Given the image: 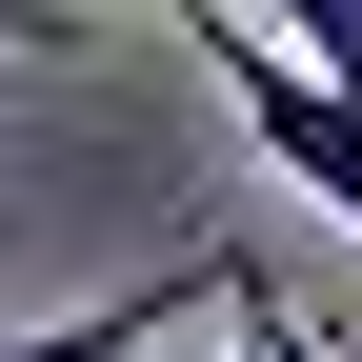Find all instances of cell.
<instances>
[{
  "label": "cell",
  "instance_id": "cell-1",
  "mask_svg": "<svg viewBox=\"0 0 362 362\" xmlns=\"http://www.w3.org/2000/svg\"><path fill=\"white\" fill-rule=\"evenodd\" d=\"M181 61H202L221 101H242V141L282 161L302 202H342V221H362V121L322 101V81H302V40H282V21H181Z\"/></svg>",
  "mask_w": 362,
  "mask_h": 362
},
{
  "label": "cell",
  "instance_id": "cell-4",
  "mask_svg": "<svg viewBox=\"0 0 362 362\" xmlns=\"http://www.w3.org/2000/svg\"><path fill=\"white\" fill-rule=\"evenodd\" d=\"M0 40H21V21H0Z\"/></svg>",
  "mask_w": 362,
  "mask_h": 362
},
{
  "label": "cell",
  "instance_id": "cell-3",
  "mask_svg": "<svg viewBox=\"0 0 362 362\" xmlns=\"http://www.w3.org/2000/svg\"><path fill=\"white\" fill-rule=\"evenodd\" d=\"M221 362H322V342H302V322H282V302H262V282H242V342H221Z\"/></svg>",
  "mask_w": 362,
  "mask_h": 362
},
{
  "label": "cell",
  "instance_id": "cell-2",
  "mask_svg": "<svg viewBox=\"0 0 362 362\" xmlns=\"http://www.w3.org/2000/svg\"><path fill=\"white\" fill-rule=\"evenodd\" d=\"M181 302H242V262H221V242H181L161 282H121V302H81V322H21L0 362H141V342L181 322Z\"/></svg>",
  "mask_w": 362,
  "mask_h": 362
}]
</instances>
